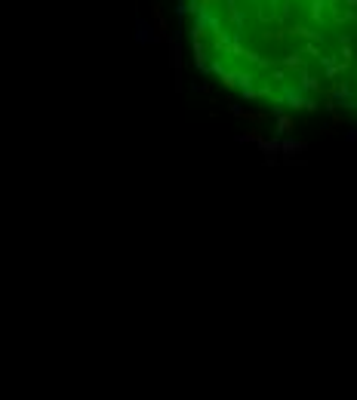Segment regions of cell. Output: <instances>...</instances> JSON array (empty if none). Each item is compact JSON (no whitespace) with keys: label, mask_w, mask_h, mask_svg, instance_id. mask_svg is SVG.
I'll return each instance as SVG.
<instances>
[{"label":"cell","mask_w":357,"mask_h":400,"mask_svg":"<svg viewBox=\"0 0 357 400\" xmlns=\"http://www.w3.org/2000/svg\"><path fill=\"white\" fill-rule=\"evenodd\" d=\"M197 68L283 114L354 111L357 49L336 0H185Z\"/></svg>","instance_id":"1"}]
</instances>
